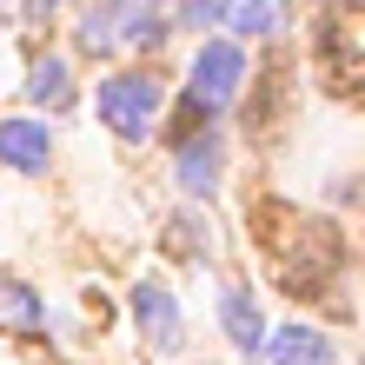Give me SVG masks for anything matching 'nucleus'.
<instances>
[{
  "label": "nucleus",
  "mask_w": 365,
  "mask_h": 365,
  "mask_svg": "<svg viewBox=\"0 0 365 365\" xmlns=\"http://www.w3.org/2000/svg\"><path fill=\"white\" fill-rule=\"evenodd\" d=\"M220 14H226V0H192V7H186L192 27H206V20H220Z\"/></svg>",
  "instance_id": "f8f14e48"
},
{
  "label": "nucleus",
  "mask_w": 365,
  "mask_h": 365,
  "mask_svg": "<svg viewBox=\"0 0 365 365\" xmlns=\"http://www.w3.org/2000/svg\"><path fill=\"white\" fill-rule=\"evenodd\" d=\"M100 120L113 126L120 140H146L160 126V80H146V73L100 80Z\"/></svg>",
  "instance_id": "f257e3e1"
},
{
  "label": "nucleus",
  "mask_w": 365,
  "mask_h": 365,
  "mask_svg": "<svg viewBox=\"0 0 365 365\" xmlns=\"http://www.w3.org/2000/svg\"><path fill=\"white\" fill-rule=\"evenodd\" d=\"M0 312H7L14 326H40V299L20 292V286H0Z\"/></svg>",
  "instance_id": "9d476101"
},
{
  "label": "nucleus",
  "mask_w": 365,
  "mask_h": 365,
  "mask_svg": "<svg viewBox=\"0 0 365 365\" xmlns=\"http://www.w3.org/2000/svg\"><path fill=\"white\" fill-rule=\"evenodd\" d=\"M180 186L186 192H212L220 186V140H192L180 153Z\"/></svg>",
  "instance_id": "0eeeda50"
},
{
  "label": "nucleus",
  "mask_w": 365,
  "mask_h": 365,
  "mask_svg": "<svg viewBox=\"0 0 365 365\" xmlns=\"http://www.w3.org/2000/svg\"><path fill=\"white\" fill-rule=\"evenodd\" d=\"M140 34H146V14L126 7V0H106L100 14H87V27H80L87 47H113V40H140Z\"/></svg>",
  "instance_id": "39448f33"
},
{
  "label": "nucleus",
  "mask_w": 365,
  "mask_h": 365,
  "mask_svg": "<svg viewBox=\"0 0 365 365\" xmlns=\"http://www.w3.org/2000/svg\"><path fill=\"white\" fill-rule=\"evenodd\" d=\"M34 100H67V67H60V60L34 67Z\"/></svg>",
  "instance_id": "9b49d317"
},
{
  "label": "nucleus",
  "mask_w": 365,
  "mask_h": 365,
  "mask_svg": "<svg viewBox=\"0 0 365 365\" xmlns=\"http://www.w3.org/2000/svg\"><path fill=\"white\" fill-rule=\"evenodd\" d=\"M220 319H226V339H232V346H246V352H252V346L266 339V332H259V306H252L246 292H226Z\"/></svg>",
  "instance_id": "6e6552de"
},
{
  "label": "nucleus",
  "mask_w": 365,
  "mask_h": 365,
  "mask_svg": "<svg viewBox=\"0 0 365 365\" xmlns=\"http://www.w3.org/2000/svg\"><path fill=\"white\" fill-rule=\"evenodd\" d=\"M133 319H140V332L153 339V346H180V306H173V292L166 286H133Z\"/></svg>",
  "instance_id": "20e7f679"
},
{
  "label": "nucleus",
  "mask_w": 365,
  "mask_h": 365,
  "mask_svg": "<svg viewBox=\"0 0 365 365\" xmlns=\"http://www.w3.org/2000/svg\"><path fill=\"white\" fill-rule=\"evenodd\" d=\"M34 7H40V14H47V7H53V0H34Z\"/></svg>",
  "instance_id": "ddd939ff"
},
{
  "label": "nucleus",
  "mask_w": 365,
  "mask_h": 365,
  "mask_svg": "<svg viewBox=\"0 0 365 365\" xmlns=\"http://www.w3.org/2000/svg\"><path fill=\"white\" fill-rule=\"evenodd\" d=\"M0 160L20 166V173H40V166H47V126L7 120V126H0Z\"/></svg>",
  "instance_id": "423d86ee"
},
{
  "label": "nucleus",
  "mask_w": 365,
  "mask_h": 365,
  "mask_svg": "<svg viewBox=\"0 0 365 365\" xmlns=\"http://www.w3.org/2000/svg\"><path fill=\"white\" fill-rule=\"evenodd\" d=\"M252 359L259 365H326L332 346H326L319 326H279V332H266L259 346H252Z\"/></svg>",
  "instance_id": "7ed1b4c3"
},
{
  "label": "nucleus",
  "mask_w": 365,
  "mask_h": 365,
  "mask_svg": "<svg viewBox=\"0 0 365 365\" xmlns=\"http://www.w3.org/2000/svg\"><path fill=\"white\" fill-rule=\"evenodd\" d=\"M226 14H232L240 34H272L279 27V0H226Z\"/></svg>",
  "instance_id": "1a4fd4ad"
},
{
  "label": "nucleus",
  "mask_w": 365,
  "mask_h": 365,
  "mask_svg": "<svg viewBox=\"0 0 365 365\" xmlns=\"http://www.w3.org/2000/svg\"><path fill=\"white\" fill-rule=\"evenodd\" d=\"M246 80V53L226 47V40H212V47H200V60H192V93H200L206 106H226L232 93H240Z\"/></svg>",
  "instance_id": "f03ea898"
}]
</instances>
